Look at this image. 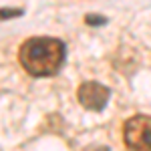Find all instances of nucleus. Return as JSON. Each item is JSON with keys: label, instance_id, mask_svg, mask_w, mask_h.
I'll return each mask as SVG.
<instances>
[{"label": "nucleus", "instance_id": "4", "mask_svg": "<svg viewBox=\"0 0 151 151\" xmlns=\"http://www.w3.org/2000/svg\"><path fill=\"white\" fill-rule=\"evenodd\" d=\"M22 8H0V20H6V18H12V16H20L22 14Z\"/></svg>", "mask_w": 151, "mask_h": 151}, {"label": "nucleus", "instance_id": "2", "mask_svg": "<svg viewBox=\"0 0 151 151\" xmlns=\"http://www.w3.org/2000/svg\"><path fill=\"white\" fill-rule=\"evenodd\" d=\"M123 141L129 151H151V117L135 115L123 125Z\"/></svg>", "mask_w": 151, "mask_h": 151}, {"label": "nucleus", "instance_id": "5", "mask_svg": "<svg viewBox=\"0 0 151 151\" xmlns=\"http://www.w3.org/2000/svg\"><path fill=\"white\" fill-rule=\"evenodd\" d=\"M87 24H105L107 22V18H103L101 14H87Z\"/></svg>", "mask_w": 151, "mask_h": 151}, {"label": "nucleus", "instance_id": "3", "mask_svg": "<svg viewBox=\"0 0 151 151\" xmlns=\"http://www.w3.org/2000/svg\"><path fill=\"white\" fill-rule=\"evenodd\" d=\"M77 97H79V103L89 109V111H103L107 103H109V97H111V91L109 87H105L97 81H85L79 87L77 91Z\"/></svg>", "mask_w": 151, "mask_h": 151}, {"label": "nucleus", "instance_id": "1", "mask_svg": "<svg viewBox=\"0 0 151 151\" xmlns=\"http://www.w3.org/2000/svg\"><path fill=\"white\" fill-rule=\"evenodd\" d=\"M65 42L52 36H32L24 40L18 58L24 70L32 77H52L65 63Z\"/></svg>", "mask_w": 151, "mask_h": 151}]
</instances>
